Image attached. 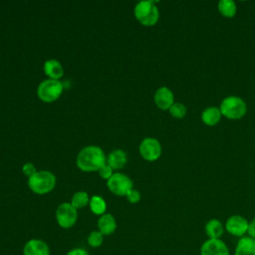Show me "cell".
Returning a JSON list of instances; mask_svg holds the SVG:
<instances>
[{"instance_id":"cell-1","label":"cell","mask_w":255,"mask_h":255,"mask_svg":"<svg viewBox=\"0 0 255 255\" xmlns=\"http://www.w3.org/2000/svg\"><path fill=\"white\" fill-rule=\"evenodd\" d=\"M106 161L107 159L103 149L96 145L83 148L77 156L78 167L86 172L99 171V169L107 163Z\"/></svg>"},{"instance_id":"cell-2","label":"cell","mask_w":255,"mask_h":255,"mask_svg":"<svg viewBox=\"0 0 255 255\" xmlns=\"http://www.w3.org/2000/svg\"><path fill=\"white\" fill-rule=\"evenodd\" d=\"M219 109L223 117L229 120H239L245 116L247 105L237 96H228L222 100Z\"/></svg>"},{"instance_id":"cell-3","label":"cell","mask_w":255,"mask_h":255,"mask_svg":"<svg viewBox=\"0 0 255 255\" xmlns=\"http://www.w3.org/2000/svg\"><path fill=\"white\" fill-rule=\"evenodd\" d=\"M56 184L55 175L47 170L37 171L28 179L30 189L37 194H46L52 191Z\"/></svg>"},{"instance_id":"cell-4","label":"cell","mask_w":255,"mask_h":255,"mask_svg":"<svg viewBox=\"0 0 255 255\" xmlns=\"http://www.w3.org/2000/svg\"><path fill=\"white\" fill-rule=\"evenodd\" d=\"M134 16L143 26H153L158 21L159 11L154 1L144 0L135 5Z\"/></svg>"},{"instance_id":"cell-5","label":"cell","mask_w":255,"mask_h":255,"mask_svg":"<svg viewBox=\"0 0 255 255\" xmlns=\"http://www.w3.org/2000/svg\"><path fill=\"white\" fill-rule=\"evenodd\" d=\"M63 89V84L59 80L48 79L39 85L37 94L40 100L43 102L52 103L62 95Z\"/></svg>"},{"instance_id":"cell-6","label":"cell","mask_w":255,"mask_h":255,"mask_svg":"<svg viewBox=\"0 0 255 255\" xmlns=\"http://www.w3.org/2000/svg\"><path fill=\"white\" fill-rule=\"evenodd\" d=\"M56 219L62 228H71L78 219L77 209L68 202L60 204L56 210Z\"/></svg>"},{"instance_id":"cell-7","label":"cell","mask_w":255,"mask_h":255,"mask_svg":"<svg viewBox=\"0 0 255 255\" xmlns=\"http://www.w3.org/2000/svg\"><path fill=\"white\" fill-rule=\"evenodd\" d=\"M109 189L116 195L124 196L132 188V182L128 176L124 173H114L107 183Z\"/></svg>"},{"instance_id":"cell-8","label":"cell","mask_w":255,"mask_h":255,"mask_svg":"<svg viewBox=\"0 0 255 255\" xmlns=\"http://www.w3.org/2000/svg\"><path fill=\"white\" fill-rule=\"evenodd\" d=\"M224 227L229 234L241 238L245 236V234L248 232L249 221L242 215L235 214L228 217L224 224Z\"/></svg>"},{"instance_id":"cell-9","label":"cell","mask_w":255,"mask_h":255,"mask_svg":"<svg viewBox=\"0 0 255 255\" xmlns=\"http://www.w3.org/2000/svg\"><path fill=\"white\" fill-rule=\"evenodd\" d=\"M139 153L145 160L154 161L161 155V145L157 139L146 137L139 144Z\"/></svg>"},{"instance_id":"cell-10","label":"cell","mask_w":255,"mask_h":255,"mask_svg":"<svg viewBox=\"0 0 255 255\" xmlns=\"http://www.w3.org/2000/svg\"><path fill=\"white\" fill-rule=\"evenodd\" d=\"M200 255H230L226 243L221 239H207L199 249Z\"/></svg>"},{"instance_id":"cell-11","label":"cell","mask_w":255,"mask_h":255,"mask_svg":"<svg viewBox=\"0 0 255 255\" xmlns=\"http://www.w3.org/2000/svg\"><path fill=\"white\" fill-rule=\"evenodd\" d=\"M23 255H51L50 247L41 239H30L23 247Z\"/></svg>"},{"instance_id":"cell-12","label":"cell","mask_w":255,"mask_h":255,"mask_svg":"<svg viewBox=\"0 0 255 255\" xmlns=\"http://www.w3.org/2000/svg\"><path fill=\"white\" fill-rule=\"evenodd\" d=\"M154 103L161 110H169L174 104L173 93L167 87H160L154 94Z\"/></svg>"},{"instance_id":"cell-13","label":"cell","mask_w":255,"mask_h":255,"mask_svg":"<svg viewBox=\"0 0 255 255\" xmlns=\"http://www.w3.org/2000/svg\"><path fill=\"white\" fill-rule=\"evenodd\" d=\"M204 231L208 239H221V236L224 234L225 227L219 219L212 218L206 222Z\"/></svg>"},{"instance_id":"cell-14","label":"cell","mask_w":255,"mask_h":255,"mask_svg":"<svg viewBox=\"0 0 255 255\" xmlns=\"http://www.w3.org/2000/svg\"><path fill=\"white\" fill-rule=\"evenodd\" d=\"M234 255H255V239L250 236H243L239 238Z\"/></svg>"},{"instance_id":"cell-15","label":"cell","mask_w":255,"mask_h":255,"mask_svg":"<svg viewBox=\"0 0 255 255\" xmlns=\"http://www.w3.org/2000/svg\"><path fill=\"white\" fill-rule=\"evenodd\" d=\"M98 228L104 236L113 234L117 228L116 218L110 213L103 214L98 220Z\"/></svg>"},{"instance_id":"cell-16","label":"cell","mask_w":255,"mask_h":255,"mask_svg":"<svg viewBox=\"0 0 255 255\" xmlns=\"http://www.w3.org/2000/svg\"><path fill=\"white\" fill-rule=\"evenodd\" d=\"M221 112L220 109L217 107H209L206 108L201 114L202 122L209 127L217 125L221 120Z\"/></svg>"},{"instance_id":"cell-17","label":"cell","mask_w":255,"mask_h":255,"mask_svg":"<svg viewBox=\"0 0 255 255\" xmlns=\"http://www.w3.org/2000/svg\"><path fill=\"white\" fill-rule=\"evenodd\" d=\"M107 163L113 169H121L127 163V154L122 149L113 150L107 159Z\"/></svg>"},{"instance_id":"cell-18","label":"cell","mask_w":255,"mask_h":255,"mask_svg":"<svg viewBox=\"0 0 255 255\" xmlns=\"http://www.w3.org/2000/svg\"><path fill=\"white\" fill-rule=\"evenodd\" d=\"M44 72L52 80H58L64 74L63 67L57 60L46 61L44 64Z\"/></svg>"},{"instance_id":"cell-19","label":"cell","mask_w":255,"mask_h":255,"mask_svg":"<svg viewBox=\"0 0 255 255\" xmlns=\"http://www.w3.org/2000/svg\"><path fill=\"white\" fill-rule=\"evenodd\" d=\"M218 10L222 16L232 18L237 12V6L233 0H220L218 2Z\"/></svg>"},{"instance_id":"cell-20","label":"cell","mask_w":255,"mask_h":255,"mask_svg":"<svg viewBox=\"0 0 255 255\" xmlns=\"http://www.w3.org/2000/svg\"><path fill=\"white\" fill-rule=\"evenodd\" d=\"M89 204L93 213L101 216L105 214L107 209V204H106V201L101 196H98V195L92 196Z\"/></svg>"},{"instance_id":"cell-21","label":"cell","mask_w":255,"mask_h":255,"mask_svg":"<svg viewBox=\"0 0 255 255\" xmlns=\"http://www.w3.org/2000/svg\"><path fill=\"white\" fill-rule=\"evenodd\" d=\"M88 203H90V198H89L88 193L85 192V191L76 192V193L73 195L72 200H71V204H72L76 209L83 208V207H85Z\"/></svg>"},{"instance_id":"cell-22","label":"cell","mask_w":255,"mask_h":255,"mask_svg":"<svg viewBox=\"0 0 255 255\" xmlns=\"http://www.w3.org/2000/svg\"><path fill=\"white\" fill-rule=\"evenodd\" d=\"M87 241H88V244L93 247V248H98L100 247L103 242H104V235L99 231V230H96V231H92L88 238H87Z\"/></svg>"},{"instance_id":"cell-23","label":"cell","mask_w":255,"mask_h":255,"mask_svg":"<svg viewBox=\"0 0 255 255\" xmlns=\"http://www.w3.org/2000/svg\"><path fill=\"white\" fill-rule=\"evenodd\" d=\"M170 115L175 119H182L186 115V108L181 103H174L169 109Z\"/></svg>"},{"instance_id":"cell-24","label":"cell","mask_w":255,"mask_h":255,"mask_svg":"<svg viewBox=\"0 0 255 255\" xmlns=\"http://www.w3.org/2000/svg\"><path fill=\"white\" fill-rule=\"evenodd\" d=\"M99 174L101 177L105 179H109L113 175V168L108 163H106L104 166H102L99 169Z\"/></svg>"},{"instance_id":"cell-25","label":"cell","mask_w":255,"mask_h":255,"mask_svg":"<svg viewBox=\"0 0 255 255\" xmlns=\"http://www.w3.org/2000/svg\"><path fill=\"white\" fill-rule=\"evenodd\" d=\"M126 196L130 203H136L140 200V193L136 189H133V188H131Z\"/></svg>"},{"instance_id":"cell-26","label":"cell","mask_w":255,"mask_h":255,"mask_svg":"<svg viewBox=\"0 0 255 255\" xmlns=\"http://www.w3.org/2000/svg\"><path fill=\"white\" fill-rule=\"evenodd\" d=\"M23 173L28 176V177H31L33 174H35L37 171H36V168H35V165L31 162H27L23 165Z\"/></svg>"},{"instance_id":"cell-27","label":"cell","mask_w":255,"mask_h":255,"mask_svg":"<svg viewBox=\"0 0 255 255\" xmlns=\"http://www.w3.org/2000/svg\"><path fill=\"white\" fill-rule=\"evenodd\" d=\"M66 255H90V253L84 248H74L70 250Z\"/></svg>"},{"instance_id":"cell-28","label":"cell","mask_w":255,"mask_h":255,"mask_svg":"<svg viewBox=\"0 0 255 255\" xmlns=\"http://www.w3.org/2000/svg\"><path fill=\"white\" fill-rule=\"evenodd\" d=\"M247 234H248V236L255 239V217L249 222V227H248Z\"/></svg>"}]
</instances>
